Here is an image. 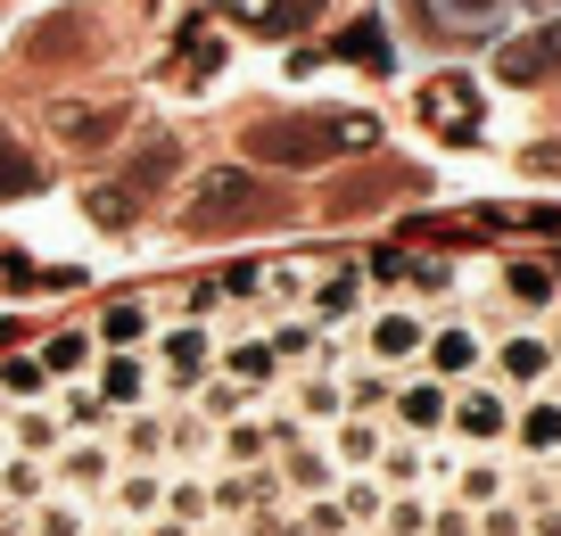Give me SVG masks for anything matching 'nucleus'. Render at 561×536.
<instances>
[{"instance_id":"nucleus-1","label":"nucleus","mask_w":561,"mask_h":536,"mask_svg":"<svg viewBox=\"0 0 561 536\" xmlns=\"http://www.w3.org/2000/svg\"><path fill=\"white\" fill-rule=\"evenodd\" d=\"M289 215L298 207H289L280 182L224 166V173H198L191 207H182V231H191V240H224V231H273V224H289Z\"/></svg>"},{"instance_id":"nucleus-2","label":"nucleus","mask_w":561,"mask_h":536,"mask_svg":"<svg viewBox=\"0 0 561 536\" xmlns=\"http://www.w3.org/2000/svg\"><path fill=\"white\" fill-rule=\"evenodd\" d=\"M371 140H380L371 116H264L248 133V157H264V166H331V157H355Z\"/></svg>"},{"instance_id":"nucleus-3","label":"nucleus","mask_w":561,"mask_h":536,"mask_svg":"<svg viewBox=\"0 0 561 536\" xmlns=\"http://www.w3.org/2000/svg\"><path fill=\"white\" fill-rule=\"evenodd\" d=\"M495 75H504V83H520V91L553 83V75H561V25H537V34H528V42H504V58H495Z\"/></svg>"},{"instance_id":"nucleus-4","label":"nucleus","mask_w":561,"mask_h":536,"mask_svg":"<svg viewBox=\"0 0 561 536\" xmlns=\"http://www.w3.org/2000/svg\"><path fill=\"white\" fill-rule=\"evenodd\" d=\"M421 116L438 124V133H455V140L479 133V100H471V83H462V75H438V83L421 91Z\"/></svg>"},{"instance_id":"nucleus-5","label":"nucleus","mask_w":561,"mask_h":536,"mask_svg":"<svg viewBox=\"0 0 561 536\" xmlns=\"http://www.w3.org/2000/svg\"><path fill=\"white\" fill-rule=\"evenodd\" d=\"M215 9H224L231 25H248V34H298L322 0H215Z\"/></svg>"},{"instance_id":"nucleus-6","label":"nucleus","mask_w":561,"mask_h":536,"mask_svg":"<svg viewBox=\"0 0 561 536\" xmlns=\"http://www.w3.org/2000/svg\"><path fill=\"white\" fill-rule=\"evenodd\" d=\"M446 421H455L462 437H504V421H512V404L495 397V388H471V397H446Z\"/></svg>"},{"instance_id":"nucleus-7","label":"nucleus","mask_w":561,"mask_h":536,"mask_svg":"<svg viewBox=\"0 0 561 536\" xmlns=\"http://www.w3.org/2000/svg\"><path fill=\"white\" fill-rule=\"evenodd\" d=\"M198 372H207V330H165V388H191Z\"/></svg>"},{"instance_id":"nucleus-8","label":"nucleus","mask_w":561,"mask_h":536,"mask_svg":"<svg viewBox=\"0 0 561 536\" xmlns=\"http://www.w3.org/2000/svg\"><path fill=\"white\" fill-rule=\"evenodd\" d=\"M50 133H67L75 149H100L116 140V107H50Z\"/></svg>"},{"instance_id":"nucleus-9","label":"nucleus","mask_w":561,"mask_h":536,"mask_svg":"<svg viewBox=\"0 0 561 536\" xmlns=\"http://www.w3.org/2000/svg\"><path fill=\"white\" fill-rule=\"evenodd\" d=\"M100 404H107V413L140 404V364H133V346H107V364H100Z\"/></svg>"},{"instance_id":"nucleus-10","label":"nucleus","mask_w":561,"mask_h":536,"mask_svg":"<svg viewBox=\"0 0 561 536\" xmlns=\"http://www.w3.org/2000/svg\"><path fill=\"white\" fill-rule=\"evenodd\" d=\"M364 339H371V355H380V364H404V355L421 346V322H413V313H380Z\"/></svg>"},{"instance_id":"nucleus-11","label":"nucleus","mask_w":561,"mask_h":536,"mask_svg":"<svg viewBox=\"0 0 561 536\" xmlns=\"http://www.w3.org/2000/svg\"><path fill=\"white\" fill-rule=\"evenodd\" d=\"M397 421L404 430H446V380H421L397 397Z\"/></svg>"},{"instance_id":"nucleus-12","label":"nucleus","mask_w":561,"mask_h":536,"mask_svg":"<svg viewBox=\"0 0 561 536\" xmlns=\"http://www.w3.org/2000/svg\"><path fill=\"white\" fill-rule=\"evenodd\" d=\"M280 479L298 487V495H322V487H331V454H314V446H289V454H280Z\"/></svg>"},{"instance_id":"nucleus-13","label":"nucleus","mask_w":561,"mask_h":536,"mask_svg":"<svg viewBox=\"0 0 561 536\" xmlns=\"http://www.w3.org/2000/svg\"><path fill=\"white\" fill-rule=\"evenodd\" d=\"M25 191H42V166L18 149V140H0V198H25Z\"/></svg>"},{"instance_id":"nucleus-14","label":"nucleus","mask_w":561,"mask_h":536,"mask_svg":"<svg viewBox=\"0 0 561 536\" xmlns=\"http://www.w3.org/2000/svg\"><path fill=\"white\" fill-rule=\"evenodd\" d=\"M339 50H347L355 67H371V75L388 67V34H380V25H371V18H364V25H347V34H339Z\"/></svg>"},{"instance_id":"nucleus-15","label":"nucleus","mask_w":561,"mask_h":536,"mask_svg":"<svg viewBox=\"0 0 561 536\" xmlns=\"http://www.w3.org/2000/svg\"><path fill=\"white\" fill-rule=\"evenodd\" d=\"M0 495H9V503H34V495H42V463H34V454L0 463Z\"/></svg>"},{"instance_id":"nucleus-16","label":"nucleus","mask_w":561,"mask_h":536,"mask_svg":"<svg viewBox=\"0 0 561 536\" xmlns=\"http://www.w3.org/2000/svg\"><path fill=\"white\" fill-rule=\"evenodd\" d=\"M140 330H149V313H140V306H107L100 313V339L107 346H140Z\"/></svg>"},{"instance_id":"nucleus-17","label":"nucleus","mask_w":561,"mask_h":536,"mask_svg":"<svg viewBox=\"0 0 561 536\" xmlns=\"http://www.w3.org/2000/svg\"><path fill=\"white\" fill-rule=\"evenodd\" d=\"M224 364H231V380H240V388H264V380H273V346H231Z\"/></svg>"},{"instance_id":"nucleus-18","label":"nucleus","mask_w":561,"mask_h":536,"mask_svg":"<svg viewBox=\"0 0 561 536\" xmlns=\"http://www.w3.org/2000/svg\"><path fill=\"white\" fill-rule=\"evenodd\" d=\"M0 388H9V397H42V388H50L42 355H18V364H0Z\"/></svg>"},{"instance_id":"nucleus-19","label":"nucleus","mask_w":561,"mask_h":536,"mask_svg":"<svg viewBox=\"0 0 561 536\" xmlns=\"http://www.w3.org/2000/svg\"><path fill=\"white\" fill-rule=\"evenodd\" d=\"M107 470H116V454H107V446H75V454H67V479H75V487H100Z\"/></svg>"},{"instance_id":"nucleus-20","label":"nucleus","mask_w":561,"mask_h":536,"mask_svg":"<svg viewBox=\"0 0 561 536\" xmlns=\"http://www.w3.org/2000/svg\"><path fill=\"white\" fill-rule=\"evenodd\" d=\"M83 355H91V346H83V330H58V339L42 346V372H83Z\"/></svg>"},{"instance_id":"nucleus-21","label":"nucleus","mask_w":561,"mask_h":536,"mask_svg":"<svg viewBox=\"0 0 561 536\" xmlns=\"http://www.w3.org/2000/svg\"><path fill=\"white\" fill-rule=\"evenodd\" d=\"M371 454H380V430H371V421L355 413L347 430H339V463H371Z\"/></svg>"},{"instance_id":"nucleus-22","label":"nucleus","mask_w":561,"mask_h":536,"mask_svg":"<svg viewBox=\"0 0 561 536\" xmlns=\"http://www.w3.org/2000/svg\"><path fill=\"white\" fill-rule=\"evenodd\" d=\"M479 364V339L471 330H438V372H471Z\"/></svg>"},{"instance_id":"nucleus-23","label":"nucleus","mask_w":561,"mask_h":536,"mask_svg":"<svg viewBox=\"0 0 561 536\" xmlns=\"http://www.w3.org/2000/svg\"><path fill=\"white\" fill-rule=\"evenodd\" d=\"M18 446H25V454H50V446H58V421H50V413H18Z\"/></svg>"},{"instance_id":"nucleus-24","label":"nucleus","mask_w":561,"mask_h":536,"mask_svg":"<svg viewBox=\"0 0 561 536\" xmlns=\"http://www.w3.org/2000/svg\"><path fill=\"white\" fill-rule=\"evenodd\" d=\"M504 372H512V380H537V372H545V346L537 339H512L504 346Z\"/></svg>"},{"instance_id":"nucleus-25","label":"nucleus","mask_w":561,"mask_h":536,"mask_svg":"<svg viewBox=\"0 0 561 536\" xmlns=\"http://www.w3.org/2000/svg\"><path fill=\"white\" fill-rule=\"evenodd\" d=\"M91 224L124 231V224H133V198H124V191H91Z\"/></svg>"},{"instance_id":"nucleus-26","label":"nucleus","mask_w":561,"mask_h":536,"mask_svg":"<svg viewBox=\"0 0 561 536\" xmlns=\"http://www.w3.org/2000/svg\"><path fill=\"white\" fill-rule=\"evenodd\" d=\"M512 297H520V306H545V297H553V273H545V264H520V273H512Z\"/></svg>"},{"instance_id":"nucleus-27","label":"nucleus","mask_w":561,"mask_h":536,"mask_svg":"<svg viewBox=\"0 0 561 536\" xmlns=\"http://www.w3.org/2000/svg\"><path fill=\"white\" fill-rule=\"evenodd\" d=\"M520 437L528 446H561V404H537V413L520 421Z\"/></svg>"},{"instance_id":"nucleus-28","label":"nucleus","mask_w":561,"mask_h":536,"mask_svg":"<svg viewBox=\"0 0 561 536\" xmlns=\"http://www.w3.org/2000/svg\"><path fill=\"white\" fill-rule=\"evenodd\" d=\"M471 528H479V536H528V520L512 512V503H488V512H479Z\"/></svg>"},{"instance_id":"nucleus-29","label":"nucleus","mask_w":561,"mask_h":536,"mask_svg":"<svg viewBox=\"0 0 561 536\" xmlns=\"http://www.w3.org/2000/svg\"><path fill=\"white\" fill-rule=\"evenodd\" d=\"M339 404L371 421V404H388V380H380V372H364V380H355V388H347V397H339Z\"/></svg>"},{"instance_id":"nucleus-30","label":"nucleus","mask_w":561,"mask_h":536,"mask_svg":"<svg viewBox=\"0 0 561 536\" xmlns=\"http://www.w3.org/2000/svg\"><path fill=\"white\" fill-rule=\"evenodd\" d=\"M298 404H306V413H314V421L347 413V404H339V388H331V380H306V388H298Z\"/></svg>"},{"instance_id":"nucleus-31","label":"nucleus","mask_w":561,"mask_h":536,"mask_svg":"<svg viewBox=\"0 0 561 536\" xmlns=\"http://www.w3.org/2000/svg\"><path fill=\"white\" fill-rule=\"evenodd\" d=\"M224 454H231V463H256V454H264V430H248V421H231V430H224Z\"/></svg>"},{"instance_id":"nucleus-32","label":"nucleus","mask_w":561,"mask_h":536,"mask_svg":"<svg viewBox=\"0 0 561 536\" xmlns=\"http://www.w3.org/2000/svg\"><path fill=\"white\" fill-rule=\"evenodd\" d=\"M495 487H504V479H495V463H471V470H462V495H471V503H495Z\"/></svg>"},{"instance_id":"nucleus-33","label":"nucleus","mask_w":561,"mask_h":536,"mask_svg":"<svg viewBox=\"0 0 561 536\" xmlns=\"http://www.w3.org/2000/svg\"><path fill=\"white\" fill-rule=\"evenodd\" d=\"M116 495H124V503H133V512H149V503H158V495H165V487H158V479H149V470H133V479H124V487H116Z\"/></svg>"},{"instance_id":"nucleus-34","label":"nucleus","mask_w":561,"mask_h":536,"mask_svg":"<svg viewBox=\"0 0 561 536\" xmlns=\"http://www.w3.org/2000/svg\"><path fill=\"white\" fill-rule=\"evenodd\" d=\"M306 346H314V322H280L273 330V355H306Z\"/></svg>"},{"instance_id":"nucleus-35","label":"nucleus","mask_w":561,"mask_h":536,"mask_svg":"<svg viewBox=\"0 0 561 536\" xmlns=\"http://www.w3.org/2000/svg\"><path fill=\"white\" fill-rule=\"evenodd\" d=\"M421 470H430V463H421V454H413V446H397V454H388V479H397V487H413V479H421Z\"/></svg>"},{"instance_id":"nucleus-36","label":"nucleus","mask_w":561,"mask_h":536,"mask_svg":"<svg viewBox=\"0 0 561 536\" xmlns=\"http://www.w3.org/2000/svg\"><path fill=\"white\" fill-rule=\"evenodd\" d=\"M347 512H355V520H380L388 495H380V487H347Z\"/></svg>"},{"instance_id":"nucleus-37","label":"nucleus","mask_w":561,"mask_h":536,"mask_svg":"<svg viewBox=\"0 0 561 536\" xmlns=\"http://www.w3.org/2000/svg\"><path fill=\"white\" fill-rule=\"evenodd\" d=\"M67 421H75V430H91V421H107V404H100V397H83V388H75V397H67Z\"/></svg>"},{"instance_id":"nucleus-38","label":"nucleus","mask_w":561,"mask_h":536,"mask_svg":"<svg viewBox=\"0 0 561 536\" xmlns=\"http://www.w3.org/2000/svg\"><path fill=\"white\" fill-rule=\"evenodd\" d=\"M215 289H224V297H256L264 281H256V264H240V273H224V281H215Z\"/></svg>"},{"instance_id":"nucleus-39","label":"nucleus","mask_w":561,"mask_h":536,"mask_svg":"<svg viewBox=\"0 0 561 536\" xmlns=\"http://www.w3.org/2000/svg\"><path fill=\"white\" fill-rule=\"evenodd\" d=\"M75 528H83V520H75L67 503H50V512H42V536H75Z\"/></svg>"},{"instance_id":"nucleus-40","label":"nucleus","mask_w":561,"mask_h":536,"mask_svg":"<svg viewBox=\"0 0 561 536\" xmlns=\"http://www.w3.org/2000/svg\"><path fill=\"white\" fill-rule=\"evenodd\" d=\"M198 503H207V487H198V479H182V487H174V520H191Z\"/></svg>"},{"instance_id":"nucleus-41","label":"nucleus","mask_w":561,"mask_h":536,"mask_svg":"<svg viewBox=\"0 0 561 536\" xmlns=\"http://www.w3.org/2000/svg\"><path fill=\"white\" fill-rule=\"evenodd\" d=\"M446 9H455L462 25H479V18H495V9H504V0H446Z\"/></svg>"},{"instance_id":"nucleus-42","label":"nucleus","mask_w":561,"mask_h":536,"mask_svg":"<svg viewBox=\"0 0 561 536\" xmlns=\"http://www.w3.org/2000/svg\"><path fill=\"white\" fill-rule=\"evenodd\" d=\"M388 528H397V536H421V528H430V520H421L413 503H397V512H388Z\"/></svg>"},{"instance_id":"nucleus-43","label":"nucleus","mask_w":561,"mask_h":536,"mask_svg":"<svg viewBox=\"0 0 561 536\" xmlns=\"http://www.w3.org/2000/svg\"><path fill=\"white\" fill-rule=\"evenodd\" d=\"M430 536H471V512H438V520H430Z\"/></svg>"},{"instance_id":"nucleus-44","label":"nucleus","mask_w":561,"mask_h":536,"mask_svg":"<svg viewBox=\"0 0 561 536\" xmlns=\"http://www.w3.org/2000/svg\"><path fill=\"white\" fill-rule=\"evenodd\" d=\"M528 536H561V512H545V520H537V528H528Z\"/></svg>"},{"instance_id":"nucleus-45","label":"nucleus","mask_w":561,"mask_h":536,"mask_svg":"<svg viewBox=\"0 0 561 536\" xmlns=\"http://www.w3.org/2000/svg\"><path fill=\"white\" fill-rule=\"evenodd\" d=\"M0 463H9V446H0Z\"/></svg>"},{"instance_id":"nucleus-46","label":"nucleus","mask_w":561,"mask_h":536,"mask_svg":"<svg viewBox=\"0 0 561 536\" xmlns=\"http://www.w3.org/2000/svg\"><path fill=\"white\" fill-rule=\"evenodd\" d=\"M107 536H124V528H107Z\"/></svg>"},{"instance_id":"nucleus-47","label":"nucleus","mask_w":561,"mask_h":536,"mask_svg":"<svg viewBox=\"0 0 561 536\" xmlns=\"http://www.w3.org/2000/svg\"><path fill=\"white\" fill-rule=\"evenodd\" d=\"M215 536H231V528H215Z\"/></svg>"},{"instance_id":"nucleus-48","label":"nucleus","mask_w":561,"mask_h":536,"mask_svg":"<svg viewBox=\"0 0 561 536\" xmlns=\"http://www.w3.org/2000/svg\"><path fill=\"white\" fill-rule=\"evenodd\" d=\"M553 355H561V339H553Z\"/></svg>"},{"instance_id":"nucleus-49","label":"nucleus","mask_w":561,"mask_h":536,"mask_svg":"<svg viewBox=\"0 0 561 536\" xmlns=\"http://www.w3.org/2000/svg\"><path fill=\"white\" fill-rule=\"evenodd\" d=\"M0 536H9V528H0Z\"/></svg>"}]
</instances>
